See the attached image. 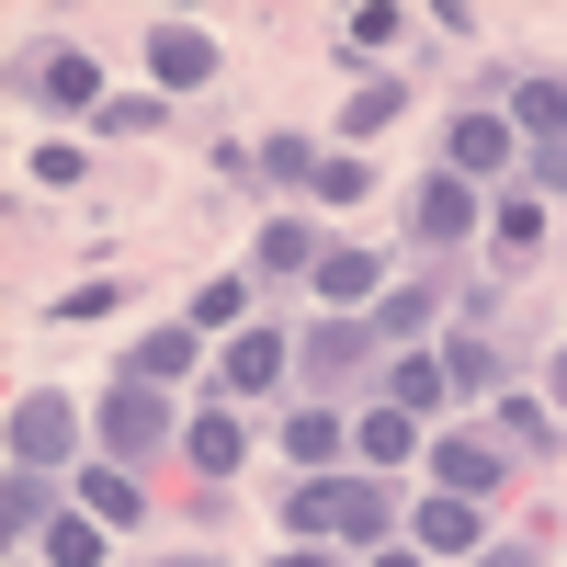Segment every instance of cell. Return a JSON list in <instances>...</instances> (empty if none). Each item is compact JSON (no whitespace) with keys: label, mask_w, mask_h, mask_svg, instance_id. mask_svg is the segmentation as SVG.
Masks as SVG:
<instances>
[{"label":"cell","mask_w":567,"mask_h":567,"mask_svg":"<svg viewBox=\"0 0 567 567\" xmlns=\"http://www.w3.org/2000/svg\"><path fill=\"white\" fill-rule=\"evenodd\" d=\"M182 420H194V409H182L171 386H136V374H114V386H103V409H91V454L148 477L159 454H182Z\"/></svg>","instance_id":"6da1fadb"},{"label":"cell","mask_w":567,"mask_h":567,"mask_svg":"<svg viewBox=\"0 0 567 567\" xmlns=\"http://www.w3.org/2000/svg\"><path fill=\"white\" fill-rule=\"evenodd\" d=\"M0 465H34V477H80L91 465V409L69 386H23L0 420Z\"/></svg>","instance_id":"7a4b0ae2"},{"label":"cell","mask_w":567,"mask_h":567,"mask_svg":"<svg viewBox=\"0 0 567 567\" xmlns=\"http://www.w3.org/2000/svg\"><path fill=\"white\" fill-rule=\"evenodd\" d=\"M374 374H386V352H374V329H363V318H307V329H296V386H307V398L363 409V398H374Z\"/></svg>","instance_id":"3957f363"},{"label":"cell","mask_w":567,"mask_h":567,"mask_svg":"<svg viewBox=\"0 0 567 567\" xmlns=\"http://www.w3.org/2000/svg\"><path fill=\"white\" fill-rule=\"evenodd\" d=\"M511 477H523V454H511L488 420H443L432 432V454H420V488H454V499H511Z\"/></svg>","instance_id":"277c9868"},{"label":"cell","mask_w":567,"mask_h":567,"mask_svg":"<svg viewBox=\"0 0 567 567\" xmlns=\"http://www.w3.org/2000/svg\"><path fill=\"white\" fill-rule=\"evenodd\" d=\"M318 488H329V545H341L352 567L386 556V545H409V488H398V477H363V465H341V477H318Z\"/></svg>","instance_id":"5b68a950"},{"label":"cell","mask_w":567,"mask_h":567,"mask_svg":"<svg viewBox=\"0 0 567 567\" xmlns=\"http://www.w3.org/2000/svg\"><path fill=\"white\" fill-rule=\"evenodd\" d=\"M409 239L432 250V261H454V250H488V194L477 182H454L443 159L409 182Z\"/></svg>","instance_id":"8992f818"},{"label":"cell","mask_w":567,"mask_h":567,"mask_svg":"<svg viewBox=\"0 0 567 567\" xmlns=\"http://www.w3.org/2000/svg\"><path fill=\"white\" fill-rule=\"evenodd\" d=\"M443 171L477 182V194H511V182H523V136H511V114L499 103H454L443 114Z\"/></svg>","instance_id":"52a82bcc"},{"label":"cell","mask_w":567,"mask_h":567,"mask_svg":"<svg viewBox=\"0 0 567 567\" xmlns=\"http://www.w3.org/2000/svg\"><path fill=\"white\" fill-rule=\"evenodd\" d=\"M284 386H296V329H284V318H250L239 341L216 352V374H205V398H239V409H261Z\"/></svg>","instance_id":"ba28073f"},{"label":"cell","mask_w":567,"mask_h":567,"mask_svg":"<svg viewBox=\"0 0 567 567\" xmlns=\"http://www.w3.org/2000/svg\"><path fill=\"white\" fill-rule=\"evenodd\" d=\"M363 329H374V352H432L443 329H454V272H398Z\"/></svg>","instance_id":"9c48e42d"},{"label":"cell","mask_w":567,"mask_h":567,"mask_svg":"<svg viewBox=\"0 0 567 567\" xmlns=\"http://www.w3.org/2000/svg\"><path fill=\"white\" fill-rule=\"evenodd\" d=\"M409 545L432 567H465V556L499 545V511L488 499H454V488H409Z\"/></svg>","instance_id":"30bf717a"},{"label":"cell","mask_w":567,"mask_h":567,"mask_svg":"<svg viewBox=\"0 0 567 567\" xmlns=\"http://www.w3.org/2000/svg\"><path fill=\"white\" fill-rule=\"evenodd\" d=\"M23 103L34 114H103L114 103V80H103V58H91V45H69V34H45V58H23Z\"/></svg>","instance_id":"8fae6325"},{"label":"cell","mask_w":567,"mask_h":567,"mask_svg":"<svg viewBox=\"0 0 567 567\" xmlns=\"http://www.w3.org/2000/svg\"><path fill=\"white\" fill-rule=\"evenodd\" d=\"M250 409L239 398H194V420H182V465H194V488H239V465H250Z\"/></svg>","instance_id":"7c38bea8"},{"label":"cell","mask_w":567,"mask_h":567,"mask_svg":"<svg viewBox=\"0 0 567 567\" xmlns=\"http://www.w3.org/2000/svg\"><path fill=\"white\" fill-rule=\"evenodd\" d=\"M136 58H148V91H205V80H227V45L205 34V23H182V12H159L148 34H136Z\"/></svg>","instance_id":"4fadbf2b"},{"label":"cell","mask_w":567,"mask_h":567,"mask_svg":"<svg viewBox=\"0 0 567 567\" xmlns=\"http://www.w3.org/2000/svg\"><path fill=\"white\" fill-rule=\"evenodd\" d=\"M545 239H556V205L534 194V182L488 194V250H477V261H488L499 284H511V272H534V261H545Z\"/></svg>","instance_id":"5bb4252c"},{"label":"cell","mask_w":567,"mask_h":567,"mask_svg":"<svg viewBox=\"0 0 567 567\" xmlns=\"http://www.w3.org/2000/svg\"><path fill=\"white\" fill-rule=\"evenodd\" d=\"M272 454L296 465V477H341L352 465V409H329V398H296L272 420Z\"/></svg>","instance_id":"9a60e30c"},{"label":"cell","mask_w":567,"mask_h":567,"mask_svg":"<svg viewBox=\"0 0 567 567\" xmlns=\"http://www.w3.org/2000/svg\"><path fill=\"white\" fill-rule=\"evenodd\" d=\"M386 284H398V261L374 250V239H329V261H318L307 296H318V318H374V296H386Z\"/></svg>","instance_id":"2e32d148"},{"label":"cell","mask_w":567,"mask_h":567,"mask_svg":"<svg viewBox=\"0 0 567 567\" xmlns=\"http://www.w3.org/2000/svg\"><path fill=\"white\" fill-rule=\"evenodd\" d=\"M318 261H329V227L307 205H284V216L250 227V284H318Z\"/></svg>","instance_id":"e0dca14e"},{"label":"cell","mask_w":567,"mask_h":567,"mask_svg":"<svg viewBox=\"0 0 567 567\" xmlns=\"http://www.w3.org/2000/svg\"><path fill=\"white\" fill-rule=\"evenodd\" d=\"M205 352H216V341H205L194 318H148V329L125 341V363H114V374H136V386H171V398H182V386L205 374Z\"/></svg>","instance_id":"ac0fdd59"},{"label":"cell","mask_w":567,"mask_h":567,"mask_svg":"<svg viewBox=\"0 0 567 567\" xmlns=\"http://www.w3.org/2000/svg\"><path fill=\"white\" fill-rule=\"evenodd\" d=\"M420 454H432V432H420V420L409 409H386V398H363L352 409V465H363V477H420Z\"/></svg>","instance_id":"d6986e66"},{"label":"cell","mask_w":567,"mask_h":567,"mask_svg":"<svg viewBox=\"0 0 567 567\" xmlns=\"http://www.w3.org/2000/svg\"><path fill=\"white\" fill-rule=\"evenodd\" d=\"M69 499H80L103 534H125V545L148 534V511H159V499H148V477H136V465H103V454H91L80 477H69Z\"/></svg>","instance_id":"ffe728a7"},{"label":"cell","mask_w":567,"mask_h":567,"mask_svg":"<svg viewBox=\"0 0 567 567\" xmlns=\"http://www.w3.org/2000/svg\"><path fill=\"white\" fill-rule=\"evenodd\" d=\"M398 45H409V12L398 0H363V12H341V34H329V69H352V91H363V80H386Z\"/></svg>","instance_id":"44dd1931"},{"label":"cell","mask_w":567,"mask_h":567,"mask_svg":"<svg viewBox=\"0 0 567 567\" xmlns=\"http://www.w3.org/2000/svg\"><path fill=\"white\" fill-rule=\"evenodd\" d=\"M374 398H386V409H409L420 432H443V420H454V374H443V341H432V352H386Z\"/></svg>","instance_id":"7402d4cb"},{"label":"cell","mask_w":567,"mask_h":567,"mask_svg":"<svg viewBox=\"0 0 567 567\" xmlns=\"http://www.w3.org/2000/svg\"><path fill=\"white\" fill-rule=\"evenodd\" d=\"M443 374H454V409H499V386H511V341L499 329H443Z\"/></svg>","instance_id":"603a6c76"},{"label":"cell","mask_w":567,"mask_h":567,"mask_svg":"<svg viewBox=\"0 0 567 567\" xmlns=\"http://www.w3.org/2000/svg\"><path fill=\"white\" fill-rule=\"evenodd\" d=\"M488 432L523 454V465H545V454H567V409L545 398V386H499V409H488Z\"/></svg>","instance_id":"cb8c5ba5"},{"label":"cell","mask_w":567,"mask_h":567,"mask_svg":"<svg viewBox=\"0 0 567 567\" xmlns=\"http://www.w3.org/2000/svg\"><path fill=\"white\" fill-rule=\"evenodd\" d=\"M58 511H69V477H34V465H0V534H12V556H34Z\"/></svg>","instance_id":"d4e9b609"},{"label":"cell","mask_w":567,"mask_h":567,"mask_svg":"<svg viewBox=\"0 0 567 567\" xmlns=\"http://www.w3.org/2000/svg\"><path fill=\"white\" fill-rule=\"evenodd\" d=\"M499 114H511V136H523V148H556V136H567V69H511Z\"/></svg>","instance_id":"484cf974"},{"label":"cell","mask_w":567,"mask_h":567,"mask_svg":"<svg viewBox=\"0 0 567 567\" xmlns=\"http://www.w3.org/2000/svg\"><path fill=\"white\" fill-rule=\"evenodd\" d=\"M386 125H409V69H386V80H363L341 114H329V148H363V136H386Z\"/></svg>","instance_id":"4316f807"},{"label":"cell","mask_w":567,"mask_h":567,"mask_svg":"<svg viewBox=\"0 0 567 567\" xmlns=\"http://www.w3.org/2000/svg\"><path fill=\"white\" fill-rule=\"evenodd\" d=\"M182 318H194L205 341L227 352V341H239V329L261 318V284H250V272H205V284H194V307H182Z\"/></svg>","instance_id":"83f0119b"},{"label":"cell","mask_w":567,"mask_h":567,"mask_svg":"<svg viewBox=\"0 0 567 567\" xmlns=\"http://www.w3.org/2000/svg\"><path fill=\"white\" fill-rule=\"evenodd\" d=\"M34 556H45V567H125V534H103V523L69 499L58 523H45V545H34Z\"/></svg>","instance_id":"f1b7e54d"},{"label":"cell","mask_w":567,"mask_h":567,"mask_svg":"<svg viewBox=\"0 0 567 567\" xmlns=\"http://www.w3.org/2000/svg\"><path fill=\"white\" fill-rule=\"evenodd\" d=\"M318 159H329L318 136H296V125H272V136H261V194H284V205H307V194H318Z\"/></svg>","instance_id":"f546056e"},{"label":"cell","mask_w":567,"mask_h":567,"mask_svg":"<svg viewBox=\"0 0 567 567\" xmlns=\"http://www.w3.org/2000/svg\"><path fill=\"white\" fill-rule=\"evenodd\" d=\"M307 205H318V216H352V205H374V148H329Z\"/></svg>","instance_id":"4dcf8cb0"},{"label":"cell","mask_w":567,"mask_h":567,"mask_svg":"<svg viewBox=\"0 0 567 567\" xmlns=\"http://www.w3.org/2000/svg\"><path fill=\"white\" fill-rule=\"evenodd\" d=\"M171 125V91H114L103 114H91V136H103V148H136V136H159Z\"/></svg>","instance_id":"1f68e13d"},{"label":"cell","mask_w":567,"mask_h":567,"mask_svg":"<svg viewBox=\"0 0 567 567\" xmlns=\"http://www.w3.org/2000/svg\"><path fill=\"white\" fill-rule=\"evenodd\" d=\"M23 182H34V194H80V182H91V148H80V136H34V148H23Z\"/></svg>","instance_id":"d6a6232c"},{"label":"cell","mask_w":567,"mask_h":567,"mask_svg":"<svg viewBox=\"0 0 567 567\" xmlns=\"http://www.w3.org/2000/svg\"><path fill=\"white\" fill-rule=\"evenodd\" d=\"M272 534H284V545H329V488H318V477H296V488L272 499Z\"/></svg>","instance_id":"836d02e7"},{"label":"cell","mask_w":567,"mask_h":567,"mask_svg":"<svg viewBox=\"0 0 567 567\" xmlns=\"http://www.w3.org/2000/svg\"><path fill=\"white\" fill-rule=\"evenodd\" d=\"M114 307H125V284H114V272H91V284H69V296H45V318H58V329H103Z\"/></svg>","instance_id":"e575fe53"},{"label":"cell","mask_w":567,"mask_h":567,"mask_svg":"<svg viewBox=\"0 0 567 567\" xmlns=\"http://www.w3.org/2000/svg\"><path fill=\"white\" fill-rule=\"evenodd\" d=\"M523 182H534L545 205H567V136H556V148H523Z\"/></svg>","instance_id":"d590c367"},{"label":"cell","mask_w":567,"mask_h":567,"mask_svg":"<svg viewBox=\"0 0 567 567\" xmlns=\"http://www.w3.org/2000/svg\"><path fill=\"white\" fill-rule=\"evenodd\" d=\"M182 523H194V534H227V523H239V488H194V499H182Z\"/></svg>","instance_id":"8d00e7d4"},{"label":"cell","mask_w":567,"mask_h":567,"mask_svg":"<svg viewBox=\"0 0 567 567\" xmlns=\"http://www.w3.org/2000/svg\"><path fill=\"white\" fill-rule=\"evenodd\" d=\"M465 567H545V534H499L488 556H465Z\"/></svg>","instance_id":"74e56055"},{"label":"cell","mask_w":567,"mask_h":567,"mask_svg":"<svg viewBox=\"0 0 567 567\" xmlns=\"http://www.w3.org/2000/svg\"><path fill=\"white\" fill-rule=\"evenodd\" d=\"M261 567H352V556H341V545H272Z\"/></svg>","instance_id":"f35d334b"},{"label":"cell","mask_w":567,"mask_h":567,"mask_svg":"<svg viewBox=\"0 0 567 567\" xmlns=\"http://www.w3.org/2000/svg\"><path fill=\"white\" fill-rule=\"evenodd\" d=\"M363 567H432V556H420V545H386V556H363Z\"/></svg>","instance_id":"ab89813d"},{"label":"cell","mask_w":567,"mask_h":567,"mask_svg":"<svg viewBox=\"0 0 567 567\" xmlns=\"http://www.w3.org/2000/svg\"><path fill=\"white\" fill-rule=\"evenodd\" d=\"M545 398H556V409H567V341H556V363H545Z\"/></svg>","instance_id":"60d3db41"},{"label":"cell","mask_w":567,"mask_h":567,"mask_svg":"<svg viewBox=\"0 0 567 567\" xmlns=\"http://www.w3.org/2000/svg\"><path fill=\"white\" fill-rule=\"evenodd\" d=\"M159 567H227V556H216V545H194V556H159Z\"/></svg>","instance_id":"b9f144b4"},{"label":"cell","mask_w":567,"mask_h":567,"mask_svg":"<svg viewBox=\"0 0 567 567\" xmlns=\"http://www.w3.org/2000/svg\"><path fill=\"white\" fill-rule=\"evenodd\" d=\"M125 567H159V556H125Z\"/></svg>","instance_id":"7bdbcfd3"},{"label":"cell","mask_w":567,"mask_h":567,"mask_svg":"<svg viewBox=\"0 0 567 567\" xmlns=\"http://www.w3.org/2000/svg\"><path fill=\"white\" fill-rule=\"evenodd\" d=\"M12 567H45V556H12Z\"/></svg>","instance_id":"ee69618b"}]
</instances>
